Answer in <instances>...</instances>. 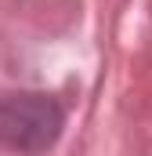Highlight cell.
Here are the masks:
<instances>
[{"label":"cell","mask_w":152,"mask_h":156,"mask_svg":"<svg viewBox=\"0 0 152 156\" xmlns=\"http://www.w3.org/2000/svg\"><path fill=\"white\" fill-rule=\"evenodd\" d=\"M62 113L43 94H7L0 98V142L11 149H43L54 142Z\"/></svg>","instance_id":"obj_1"}]
</instances>
